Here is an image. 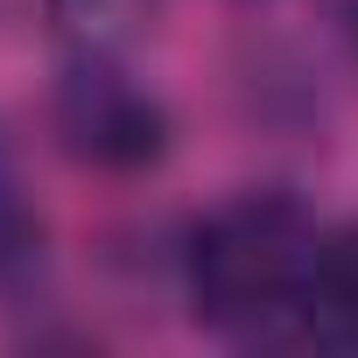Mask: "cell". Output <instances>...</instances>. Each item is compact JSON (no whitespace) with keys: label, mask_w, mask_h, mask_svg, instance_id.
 Instances as JSON below:
<instances>
[{"label":"cell","mask_w":358,"mask_h":358,"mask_svg":"<svg viewBox=\"0 0 358 358\" xmlns=\"http://www.w3.org/2000/svg\"><path fill=\"white\" fill-rule=\"evenodd\" d=\"M43 267H50V232H43L36 190L15 148L0 141V302H29L43 288Z\"/></svg>","instance_id":"obj_3"},{"label":"cell","mask_w":358,"mask_h":358,"mask_svg":"<svg viewBox=\"0 0 358 358\" xmlns=\"http://www.w3.org/2000/svg\"><path fill=\"white\" fill-rule=\"evenodd\" d=\"M162 0H50V15L71 29L78 50H120Z\"/></svg>","instance_id":"obj_5"},{"label":"cell","mask_w":358,"mask_h":358,"mask_svg":"<svg viewBox=\"0 0 358 358\" xmlns=\"http://www.w3.org/2000/svg\"><path fill=\"white\" fill-rule=\"evenodd\" d=\"M50 120H57V141L85 169H106V176H134V169H148V162L169 155V113H162V99L113 50H78L64 64Z\"/></svg>","instance_id":"obj_2"},{"label":"cell","mask_w":358,"mask_h":358,"mask_svg":"<svg viewBox=\"0 0 358 358\" xmlns=\"http://www.w3.org/2000/svg\"><path fill=\"white\" fill-rule=\"evenodd\" d=\"M351 43H358V15H351Z\"/></svg>","instance_id":"obj_6"},{"label":"cell","mask_w":358,"mask_h":358,"mask_svg":"<svg viewBox=\"0 0 358 358\" xmlns=\"http://www.w3.org/2000/svg\"><path fill=\"white\" fill-rule=\"evenodd\" d=\"M316 239V218L288 190H246L218 204L183 246V288L197 323L225 337H274L288 323L302 330Z\"/></svg>","instance_id":"obj_1"},{"label":"cell","mask_w":358,"mask_h":358,"mask_svg":"<svg viewBox=\"0 0 358 358\" xmlns=\"http://www.w3.org/2000/svg\"><path fill=\"white\" fill-rule=\"evenodd\" d=\"M302 330L330 344H358V218L330 225L316 239L309 295H302Z\"/></svg>","instance_id":"obj_4"}]
</instances>
